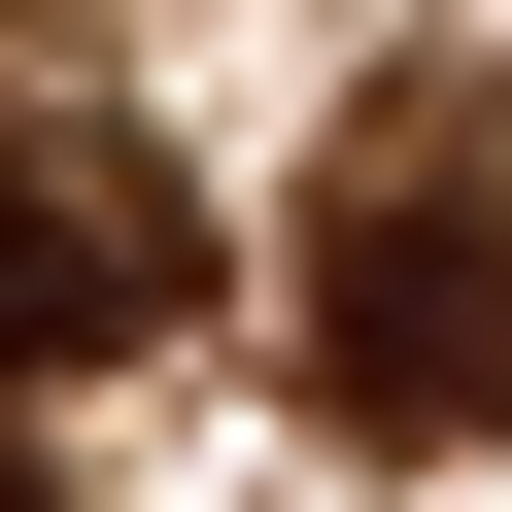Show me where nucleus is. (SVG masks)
I'll list each match as a JSON object with an SVG mask.
<instances>
[{
  "mask_svg": "<svg viewBox=\"0 0 512 512\" xmlns=\"http://www.w3.org/2000/svg\"><path fill=\"white\" fill-rule=\"evenodd\" d=\"M0 512H69V478H0Z\"/></svg>",
  "mask_w": 512,
  "mask_h": 512,
  "instance_id": "f03ea898",
  "label": "nucleus"
},
{
  "mask_svg": "<svg viewBox=\"0 0 512 512\" xmlns=\"http://www.w3.org/2000/svg\"><path fill=\"white\" fill-rule=\"evenodd\" d=\"M205 308V205H171V137H103V103H0V376H103V342H171Z\"/></svg>",
  "mask_w": 512,
  "mask_h": 512,
  "instance_id": "f257e3e1",
  "label": "nucleus"
}]
</instances>
